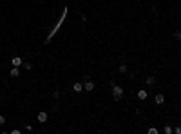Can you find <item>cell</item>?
Returning <instances> with one entry per match:
<instances>
[{"mask_svg":"<svg viewBox=\"0 0 181 134\" xmlns=\"http://www.w3.org/2000/svg\"><path fill=\"white\" fill-rule=\"evenodd\" d=\"M11 78H20V71H18V67H13V69H11Z\"/></svg>","mask_w":181,"mask_h":134,"instance_id":"obj_9","label":"cell"},{"mask_svg":"<svg viewBox=\"0 0 181 134\" xmlns=\"http://www.w3.org/2000/svg\"><path fill=\"white\" fill-rule=\"evenodd\" d=\"M53 98H56V100H58V98H60V93H58V91H54V93H53Z\"/></svg>","mask_w":181,"mask_h":134,"instance_id":"obj_15","label":"cell"},{"mask_svg":"<svg viewBox=\"0 0 181 134\" xmlns=\"http://www.w3.org/2000/svg\"><path fill=\"white\" fill-rule=\"evenodd\" d=\"M22 64H24V60H22L20 56H15V58L11 60V65H13V67H20Z\"/></svg>","mask_w":181,"mask_h":134,"instance_id":"obj_5","label":"cell"},{"mask_svg":"<svg viewBox=\"0 0 181 134\" xmlns=\"http://www.w3.org/2000/svg\"><path fill=\"white\" fill-rule=\"evenodd\" d=\"M4 123H5V116H2V114H0V125H4Z\"/></svg>","mask_w":181,"mask_h":134,"instance_id":"obj_16","label":"cell"},{"mask_svg":"<svg viewBox=\"0 0 181 134\" xmlns=\"http://www.w3.org/2000/svg\"><path fill=\"white\" fill-rule=\"evenodd\" d=\"M147 96H148V94H147L145 89H140V91H138V98H140V100H147Z\"/></svg>","mask_w":181,"mask_h":134,"instance_id":"obj_8","label":"cell"},{"mask_svg":"<svg viewBox=\"0 0 181 134\" xmlns=\"http://www.w3.org/2000/svg\"><path fill=\"white\" fill-rule=\"evenodd\" d=\"M118 71H120V74H127V72H129V69H127V64H120Z\"/></svg>","mask_w":181,"mask_h":134,"instance_id":"obj_7","label":"cell"},{"mask_svg":"<svg viewBox=\"0 0 181 134\" xmlns=\"http://www.w3.org/2000/svg\"><path fill=\"white\" fill-rule=\"evenodd\" d=\"M145 83H147V85H154V83H156V78H154V76H147V78H145Z\"/></svg>","mask_w":181,"mask_h":134,"instance_id":"obj_10","label":"cell"},{"mask_svg":"<svg viewBox=\"0 0 181 134\" xmlns=\"http://www.w3.org/2000/svg\"><path fill=\"white\" fill-rule=\"evenodd\" d=\"M85 80H83V91H87V93H92L94 91V82L89 78V76H83Z\"/></svg>","mask_w":181,"mask_h":134,"instance_id":"obj_1","label":"cell"},{"mask_svg":"<svg viewBox=\"0 0 181 134\" xmlns=\"http://www.w3.org/2000/svg\"><path fill=\"white\" fill-rule=\"evenodd\" d=\"M163 131H165V134H172V132H174V129H172L170 125H165V129H163Z\"/></svg>","mask_w":181,"mask_h":134,"instance_id":"obj_12","label":"cell"},{"mask_svg":"<svg viewBox=\"0 0 181 134\" xmlns=\"http://www.w3.org/2000/svg\"><path fill=\"white\" fill-rule=\"evenodd\" d=\"M72 91H74V93H82V91H83V83H80V82H74V85H72Z\"/></svg>","mask_w":181,"mask_h":134,"instance_id":"obj_6","label":"cell"},{"mask_svg":"<svg viewBox=\"0 0 181 134\" xmlns=\"http://www.w3.org/2000/svg\"><path fill=\"white\" fill-rule=\"evenodd\" d=\"M154 101H156V105H163V103H165V94H163V93H158V94L154 96Z\"/></svg>","mask_w":181,"mask_h":134,"instance_id":"obj_3","label":"cell"},{"mask_svg":"<svg viewBox=\"0 0 181 134\" xmlns=\"http://www.w3.org/2000/svg\"><path fill=\"white\" fill-rule=\"evenodd\" d=\"M174 132H176V134H181V127H179V125H178V127L174 129Z\"/></svg>","mask_w":181,"mask_h":134,"instance_id":"obj_17","label":"cell"},{"mask_svg":"<svg viewBox=\"0 0 181 134\" xmlns=\"http://www.w3.org/2000/svg\"><path fill=\"white\" fill-rule=\"evenodd\" d=\"M174 38H176V40H181V31H176V33H174Z\"/></svg>","mask_w":181,"mask_h":134,"instance_id":"obj_13","label":"cell"},{"mask_svg":"<svg viewBox=\"0 0 181 134\" xmlns=\"http://www.w3.org/2000/svg\"><path fill=\"white\" fill-rule=\"evenodd\" d=\"M148 132H150V134H158V129H156V127H150V129H148Z\"/></svg>","mask_w":181,"mask_h":134,"instance_id":"obj_14","label":"cell"},{"mask_svg":"<svg viewBox=\"0 0 181 134\" xmlns=\"http://www.w3.org/2000/svg\"><path fill=\"white\" fill-rule=\"evenodd\" d=\"M36 120H38L40 123H45V121H47V112H45V111H40L38 116H36Z\"/></svg>","mask_w":181,"mask_h":134,"instance_id":"obj_4","label":"cell"},{"mask_svg":"<svg viewBox=\"0 0 181 134\" xmlns=\"http://www.w3.org/2000/svg\"><path fill=\"white\" fill-rule=\"evenodd\" d=\"M22 65H24V69H26V71H31V69H33V64H31V62H24Z\"/></svg>","mask_w":181,"mask_h":134,"instance_id":"obj_11","label":"cell"},{"mask_svg":"<svg viewBox=\"0 0 181 134\" xmlns=\"http://www.w3.org/2000/svg\"><path fill=\"white\" fill-rule=\"evenodd\" d=\"M112 98L118 101V100H121L123 98V87H120V85H114L112 87Z\"/></svg>","mask_w":181,"mask_h":134,"instance_id":"obj_2","label":"cell"}]
</instances>
